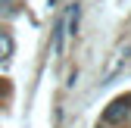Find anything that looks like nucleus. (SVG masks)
Segmentation results:
<instances>
[{
  "label": "nucleus",
  "mask_w": 131,
  "mask_h": 128,
  "mask_svg": "<svg viewBox=\"0 0 131 128\" xmlns=\"http://www.w3.org/2000/svg\"><path fill=\"white\" fill-rule=\"evenodd\" d=\"M9 47H13V44H9V38H6V35H0V56L9 53Z\"/></svg>",
  "instance_id": "2"
},
{
  "label": "nucleus",
  "mask_w": 131,
  "mask_h": 128,
  "mask_svg": "<svg viewBox=\"0 0 131 128\" xmlns=\"http://www.w3.org/2000/svg\"><path fill=\"white\" fill-rule=\"evenodd\" d=\"M128 109H131V97H122V100H116L109 109H106V122H119L122 116H128Z\"/></svg>",
  "instance_id": "1"
}]
</instances>
